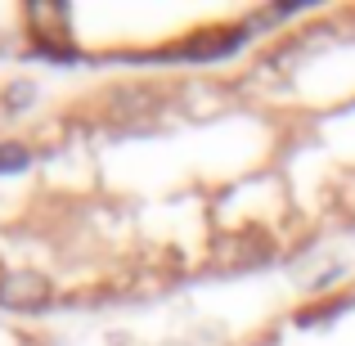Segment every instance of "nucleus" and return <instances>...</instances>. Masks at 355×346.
<instances>
[{"label":"nucleus","mask_w":355,"mask_h":346,"mask_svg":"<svg viewBox=\"0 0 355 346\" xmlns=\"http://www.w3.org/2000/svg\"><path fill=\"white\" fill-rule=\"evenodd\" d=\"M23 99H32V86H14L9 90V104H23Z\"/></svg>","instance_id":"nucleus-3"},{"label":"nucleus","mask_w":355,"mask_h":346,"mask_svg":"<svg viewBox=\"0 0 355 346\" xmlns=\"http://www.w3.org/2000/svg\"><path fill=\"white\" fill-rule=\"evenodd\" d=\"M27 162H32V153H27L23 144H5V148H0V175L27 171Z\"/></svg>","instance_id":"nucleus-2"},{"label":"nucleus","mask_w":355,"mask_h":346,"mask_svg":"<svg viewBox=\"0 0 355 346\" xmlns=\"http://www.w3.org/2000/svg\"><path fill=\"white\" fill-rule=\"evenodd\" d=\"M41 293H45V284L36 275H14V279H5V284H0V302H5V306L41 302Z\"/></svg>","instance_id":"nucleus-1"}]
</instances>
